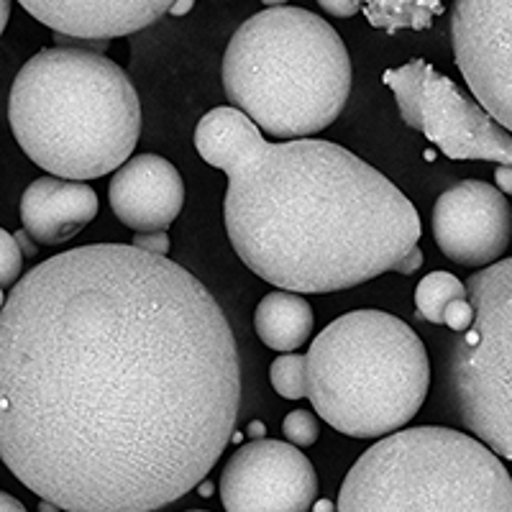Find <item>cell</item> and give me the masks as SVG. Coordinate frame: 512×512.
Here are the masks:
<instances>
[{
    "label": "cell",
    "instance_id": "obj_2",
    "mask_svg": "<svg viewBox=\"0 0 512 512\" xmlns=\"http://www.w3.org/2000/svg\"><path fill=\"white\" fill-rule=\"evenodd\" d=\"M226 175L233 251L277 290L323 295L423 264L415 205L333 141H264Z\"/></svg>",
    "mask_w": 512,
    "mask_h": 512
},
{
    "label": "cell",
    "instance_id": "obj_30",
    "mask_svg": "<svg viewBox=\"0 0 512 512\" xmlns=\"http://www.w3.org/2000/svg\"><path fill=\"white\" fill-rule=\"evenodd\" d=\"M0 24H3V29H6L8 26V13H11V3H8V0H3V6H0Z\"/></svg>",
    "mask_w": 512,
    "mask_h": 512
},
{
    "label": "cell",
    "instance_id": "obj_14",
    "mask_svg": "<svg viewBox=\"0 0 512 512\" xmlns=\"http://www.w3.org/2000/svg\"><path fill=\"white\" fill-rule=\"evenodd\" d=\"M95 216H98V195L85 182L39 177L21 195L24 231L41 246L75 239Z\"/></svg>",
    "mask_w": 512,
    "mask_h": 512
},
{
    "label": "cell",
    "instance_id": "obj_21",
    "mask_svg": "<svg viewBox=\"0 0 512 512\" xmlns=\"http://www.w3.org/2000/svg\"><path fill=\"white\" fill-rule=\"evenodd\" d=\"M0 251H3V277H0V285H3V290H8L18 280V274H21L24 251L18 246L16 236H11L8 231H0Z\"/></svg>",
    "mask_w": 512,
    "mask_h": 512
},
{
    "label": "cell",
    "instance_id": "obj_15",
    "mask_svg": "<svg viewBox=\"0 0 512 512\" xmlns=\"http://www.w3.org/2000/svg\"><path fill=\"white\" fill-rule=\"evenodd\" d=\"M264 144L262 128L233 105L213 108L195 128V149L210 167L231 172Z\"/></svg>",
    "mask_w": 512,
    "mask_h": 512
},
{
    "label": "cell",
    "instance_id": "obj_6",
    "mask_svg": "<svg viewBox=\"0 0 512 512\" xmlns=\"http://www.w3.org/2000/svg\"><path fill=\"white\" fill-rule=\"evenodd\" d=\"M338 512H512V477L495 451L443 425L382 438L346 474Z\"/></svg>",
    "mask_w": 512,
    "mask_h": 512
},
{
    "label": "cell",
    "instance_id": "obj_5",
    "mask_svg": "<svg viewBox=\"0 0 512 512\" xmlns=\"http://www.w3.org/2000/svg\"><path fill=\"white\" fill-rule=\"evenodd\" d=\"M305 379L308 400L331 428L351 438H387L423 408L431 359L408 323L382 310H354L310 344Z\"/></svg>",
    "mask_w": 512,
    "mask_h": 512
},
{
    "label": "cell",
    "instance_id": "obj_19",
    "mask_svg": "<svg viewBox=\"0 0 512 512\" xmlns=\"http://www.w3.org/2000/svg\"><path fill=\"white\" fill-rule=\"evenodd\" d=\"M269 379L277 395L285 400H303L308 397V379H305V356L285 354L272 361Z\"/></svg>",
    "mask_w": 512,
    "mask_h": 512
},
{
    "label": "cell",
    "instance_id": "obj_11",
    "mask_svg": "<svg viewBox=\"0 0 512 512\" xmlns=\"http://www.w3.org/2000/svg\"><path fill=\"white\" fill-rule=\"evenodd\" d=\"M433 239L461 267H492L512 239V208L497 187L464 180L433 205Z\"/></svg>",
    "mask_w": 512,
    "mask_h": 512
},
{
    "label": "cell",
    "instance_id": "obj_32",
    "mask_svg": "<svg viewBox=\"0 0 512 512\" xmlns=\"http://www.w3.org/2000/svg\"><path fill=\"white\" fill-rule=\"evenodd\" d=\"M187 512H205V510H187Z\"/></svg>",
    "mask_w": 512,
    "mask_h": 512
},
{
    "label": "cell",
    "instance_id": "obj_23",
    "mask_svg": "<svg viewBox=\"0 0 512 512\" xmlns=\"http://www.w3.org/2000/svg\"><path fill=\"white\" fill-rule=\"evenodd\" d=\"M134 246L141 251H149V254L167 256L169 254V236L164 231L141 233V236H136L134 239Z\"/></svg>",
    "mask_w": 512,
    "mask_h": 512
},
{
    "label": "cell",
    "instance_id": "obj_26",
    "mask_svg": "<svg viewBox=\"0 0 512 512\" xmlns=\"http://www.w3.org/2000/svg\"><path fill=\"white\" fill-rule=\"evenodd\" d=\"M13 236H16V241H18V246H21V251H24V256H34L36 254L34 239H31V236L24 231V228H21V231H18V233H13Z\"/></svg>",
    "mask_w": 512,
    "mask_h": 512
},
{
    "label": "cell",
    "instance_id": "obj_20",
    "mask_svg": "<svg viewBox=\"0 0 512 512\" xmlns=\"http://www.w3.org/2000/svg\"><path fill=\"white\" fill-rule=\"evenodd\" d=\"M282 433L287 441L297 448H308L318 441L320 436V423L313 413L308 410H292L282 423Z\"/></svg>",
    "mask_w": 512,
    "mask_h": 512
},
{
    "label": "cell",
    "instance_id": "obj_17",
    "mask_svg": "<svg viewBox=\"0 0 512 512\" xmlns=\"http://www.w3.org/2000/svg\"><path fill=\"white\" fill-rule=\"evenodd\" d=\"M369 24L387 34H397L400 29H428L431 18L443 13V3L438 0H372L364 6Z\"/></svg>",
    "mask_w": 512,
    "mask_h": 512
},
{
    "label": "cell",
    "instance_id": "obj_24",
    "mask_svg": "<svg viewBox=\"0 0 512 512\" xmlns=\"http://www.w3.org/2000/svg\"><path fill=\"white\" fill-rule=\"evenodd\" d=\"M320 8L331 13V16L349 18V16H354V13H359L364 6H361L359 0H349V3H338V0H320Z\"/></svg>",
    "mask_w": 512,
    "mask_h": 512
},
{
    "label": "cell",
    "instance_id": "obj_13",
    "mask_svg": "<svg viewBox=\"0 0 512 512\" xmlns=\"http://www.w3.org/2000/svg\"><path fill=\"white\" fill-rule=\"evenodd\" d=\"M21 6L59 39L88 44L134 34L172 11V3L162 0H24Z\"/></svg>",
    "mask_w": 512,
    "mask_h": 512
},
{
    "label": "cell",
    "instance_id": "obj_8",
    "mask_svg": "<svg viewBox=\"0 0 512 512\" xmlns=\"http://www.w3.org/2000/svg\"><path fill=\"white\" fill-rule=\"evenodd\" d=\"M382 82L395 93L402 121L431 139L448 159H484L512 167L510 131L466 98L451 77L413 59L384 72Z\"/></svg>",
    "mask_w": 512,
    "mask_h": 512
},
{
    "label": "cell",
    "instance_id": "obj_22",
    "mask_svg": "<svg viewBox=\"0 0 512 512\" xmlns=\"http://www.w3.org/2000/svg\"><path fill=\"white\" fill-rule=\"evenodd\" d=\"M474 323V305L469 297L454 300L443 313V326L451 328V333H464Z\"/></svg>",
    "mask_w": 512,
    "mask_h": 512
},
{
    "label": "cell",
    "instance_id": "obj_3",
    "mask_svg": "<svg viewBox=\"0 0 512 512\" xmlns=\"http://www.w3.org/2000/svg\"><path fill=\"white\" fill-rule=\"evenodd\" d=\"M8 121L26 157L62 180H98L131 159L141 105L121 64L93 49L54 47L18 70Z\"/></svg>",
    "mask_w": 512,
    "mask_h": 512
},
{
    "label": "cell",
    "instance_id": "obj_29",
    "mask_svg": "<svg viewBox=\"0 0 512 512\" xmlns=\"http://www.w3.org/2000/svg\"><path fill=\"white\" fill-rule=\"evenodd\" d=\"M313 512H338L336 510V502H331V500H320L318 505H315V510Z\"/></svg>",
    "mask_w": 512,
    "mask_h": 512
},
{
    "label": "cell",
    "instance_id": "obj_7",
    "mask_svg": "<svg viewBox=\"0 0 512 512\" xmlns=\"http://www.w3.org/2000/svg\"><path fill=\"white\" fill-rule=\"evenodd\" d=\"M474 323L438 338V408L512 461V256L466 280Z\"/></svg>",
    "mask_w": 512,
    "mask_h": 512
},
{
    "label": "cell",
    "instance_id": "obj_16",
    "mask_svg": "<svg viewBox=\"0 0 512 512\" xmlns=\"http://www.w3.org/2000/svg\"><path fill=\"white\" fill-rule=\"evenodd\" d=\"M254 331L264 346L290 354L313 333V308L297 292L274 290L256 305Z\"/></svg>",
    "mask_w": 512,
    "mask_h": 512
},
{
    "label": "cell",
    "instance_id": "obj_31",
    "mask_svg": "<svg viewBox=\"0 0 512 512\" xmlns=\"http://www.w3.org/2000/svg\"><path fill=\"white\" fill-rule=\"evenodd\" d=\"M262 431H264V428H262V425H259V423H254V425H251V428H249L251 436H259V433H262Z\"/></svg>",
    "mask_w": 512,
    "mask_h": 512
},
{
    "label": "cell",
    "instance_id": "obj_28",
    "mask_svg": "<svg viewBox=\"0 0 512 512\" xmlns=\"http://www.w3.org/2000/svg\"><path fill=\"white\" fill-rule=\"evenodd\" d=\"M190 8H192V0H187V3H172V11L169 13H175V16H185Z\"/></svg>",
    "mask_w": 512,
    "mask_h": 512
},
{
    "label": "cell",
    "instance_id": "obj_1",
    "mask_svg": "<svg viewBox=\"0 0 512 512\" xmlns=\"http://www.w3.org/2000/svg\"><path fill=\"white\" fill-rule=\"evenodd\" d=\"M241 364L208 287L167 256L90 244L36 264L0 313V454L64 512H152L231 441Z\"/></svg>",
    "mask_w": 512,
    "mask_h": 512
},
{
    "label": "cell",
    "instance_id": "obj_12",
    "mask_svg": "<svg viewBox=\"0 0 512 512\" xmlns=\"http://www.w3.org/2000/svg\"><path fill=\"white\" fill-rule=\"evenodd\" d=\"M118 221L139 233L167 231L185 205V182L177 167L159 154L131 157L108 185Z\"/></svg>",
    "mask_w": 512,
    "mask_h": 512
},
{
    "label": "cell",
    "instance_id": "obj_4",
    "mask_svg": "<svg viewBox=\"0 0 512 512\" xmlns=\"http://www.w3.org/2000/svg\"><path fill=\"white\" fill-rule=\"evenodd\" d=\"M233 108L274 139H308L331 126L351 93V59L328 21L297 6H272L236 29L223 54Z\"/></svg>",
    "mask_w": 512,
    "mask_h": 512
},
{
    "label": "cell",
    "instance_id": "obj_10",
    "mask_svg": "<svg viewBox=\"0 0 512 512\" xmlns=\"http://www.w3.org/2000/svg\"><path fill=\"white\" fill-rule=\"evenodd\" d=\"M318 474L297 446L256 438L228 459L221 474L226 512H310Z\"/></svg>",
    "mask_w": 512,
    "mask_h": 512
},
{
    "label": "cell",
    "instance_id": "obj_25",
    "mask_svg": "<svg viewBox=\"0 0 512 512\" xmlns=\"http://www.w3.org/2000/svg\"><path fill=\"white\" fill-rule=\"evenodd\" d=\"M495 180H497V187H500L502 195H510L512 198V167H497L495 172Z\"/></svg>",
    "mask_w": 512,
    "mask_h": 512
},
{
    "label": "cell",
    "instance_id": "obj_9",
    "mask_svg": "<svg viewBox=\"0 0 512 512\" xmlns=\"http://www.w3.org/2000/svg\"><path fill=\"white\" fill-rule=\"evenodd\" d=\"M451 41L474 98L512 134V0H456Z\"/></svg>",
    "mask_w": 512,
    "mask_h": 512
},
{
    "label": "cell",
    "instance_id": "obj_27",
    "mask_svg": "<svg viewBox=\"0 0 512 512\" xmlns=\"http://www.w3.org/2000/svg\"><path fill=\"white\" fill-rule=\"evenodd\" d=\"M0 512H26V507L21 505L16 497H11L8 492H3V495H0Z\"/></svg>",
    "mask_w": 512,
    "mask_h": 512
},
{
    "label": "cell",
    "instance_id": "obj_18",
    "mask_svg": "<svg viewBox=\"0 0 512 512\" xmlns=\"http://www.w3.org/2000/svg\"><path fill=\"white\" fill-rule=\"evenodd\" d=\"M469 297L466 285L451 272H431L415 287V310L418 318L443 326V313L454 300Z\"/></svg>",
    "mask_w": 512,
    "mask_h": 512
}]
</instances>
